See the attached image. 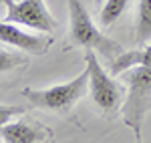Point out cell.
Wrapping results in <instances>:
<instances>
[{"label": "cell", "mask_w": 151, "mask_h": 143, "mask_svg": "<svg viewBox=\"0 0 151 143\" xmlns=\"http://www.w3.org/2000/svg\"><path fill=\"white\" fill-rule=\"evenodd\" d=\"M85 67L89 71V95L97 109L105 115H115L123 105V89L115 83L113 75L105 71L97 59V52L85 48Z\"/></svg>", "instance_id": "cell-4"}, {"label": "cell", "mask_w": 151, "mask_h": 143, "mask_svg": "<svg viewBox=\"0 0 151 143\" xmlns=\"http://www.w3.org/2000/svg\"><path fill=\"white\" fill-rule=\"evenodd\" d=\"M24 63H26L24 57H18V55H14V52H8V50H2V48H0V73L12 71V69L20 67Z\"/></svg>", "instance_id": "cell-11"}, {"label": "cell", "mask_w": 151, "mask_h": 143, "mask_svg": "<svg viewBox=\"0 0 151 143\" xmlns=\"http://www.w3.org/2000/svg\"><path fill=\"white\" fill-rule=\"evenodd\" d=\"M48 129H42L30 119L8 121L0 127V141L2 143H40L45 139V133Z\"/></svg>", "instance_id": "cell-7"}, {"label": "cell", "mask_w": 151, "mask_h": 143, "mask_svg": "<svg viewBox=\"0 0 151 143\" xmlns=\"http://www.w3.org/2000/svg\"><path fill=\"white\" fill-rule=\"evenodd\" d=\"M69 2V38L70 45L83 48H91L103 55L105 59H115L123 52V47L111 36L103 34L99 26L93 22L89 10L81 0H67Z\"/></svg>", "instance_id": "cell-2"}, {"label": "cell", "mask_w": 151, "mask_h": 143, "mask_svg": "<svg viewBox=\"0 0 151 143\" xmlns=\"http://www.w3.org/2000/svg\"><path fill=\"white\" fill-rule=\"evenodd\" d=\"M135 38L137 42L145 45L151 40V0L137 2V14H135Z\"/></svg>", "instance_id": "cell-9"}, {"label": "cell", "mask_w": 151, "mask_h": 143, "mask_svg": "<svg viewBox=\"0 0 151 143\" xmlns=\"http://www.w3.org/2000/svg\"><path fill=\"white\" fill-rule=\"evenodd\" d=\"M6 6V20L18 26H26L38 32H55L58 28L57 18L48 12L45 0H0Z\"/></svg>", "instance_id": "cell-5"}, {"label": "cell", "mask_w": 151, "mask_h": 143, "mask_svg": "<svg viewBox=\"0 0 151 143\" xmlns=\"http://www.w3.org/2000/svg\"><path fill=\"white\" fill-rule=\"evenodd\" d=\"M87 91H89V71L85 67V71L75 79H70L69 83L52 85L47 89L26 87L22 89V97L28 99L32 107L52 111V113H70V109L87 95Z\"/></svg>", "instance_id": "cell-3"}, {"label": "cell", "mask_w": 151, "mask_h": 143, "mask_svg": "<svg viewBox=\"0 0 151 143\" xmlns=\"http://www.w3.org/2000/svg\"><path fill=\"white\" fill-rule=\"evenodd\" d=\"M24 111H26V107H22V105H0V127L12 121L14 115H22Z\"/></svg>", "instance_id": "cell-12"}, {"label": "cell", "mask_w": 151, "mask_h": 143, "mask_svg": "<svg viewBox=\"0 0 151 143\" xmlns=\"http://www.w3.org/2000/svg\"><path fill=\"white\" fill-rule=\"evenodd\" d=\"M0 42L14 47L28 55H45L52 47V38L45 34H30L28 30H22L18 24L8 20H0Z\"/></svg>", "instance_id": "cell-6"}, {"label": "cell", "mask_w": 151, "mask_h": 143, "mask_svg": "<svg viewBox=\"0 0 151 143\" xmlns=\"http://www.w3.org/2000/svg\"><path fill=\"white\" fill-rule=\"evenodd\" d=\"M131 0H103L101 12H99V22L103 28H109L123 16V12L127 10Z\"/></svg>", "instance_id": "cell-10"}, {"label": "cell", "mask_w": 151, "mask_h": 143, "mask_svg": "<svg viewBox=\"0 0 151 143\" xmlns=\"http://www.w3.org/2000/svg\"><path fill=\"white\" fill-rule=\"evenodd\" d=\"M127 83V95L121 105L123 121L135 135V143H143L141 129L145 115L151 109V67H133L123 73Z\"/></svg>", "instance_id": "cell-1"}, {"label": "cell", "mask_w": 151, "mask_h": 143, "mask_svg": "<svg viewBox=\"0 0 151 143\" xmlns=\"http://www.w3.org/2000/svg\"><path fill=\"white\" fill-rule=\"evenodd\" d=\"M95 2H99V4H103V0H95Z\"/></svg>", "instance_id": "cell-13"}, {"label": "cell", "mask_w": 151, "mask_h": 143, "mask_svg": "<svg viewBox=\"0 0 151 143\" xmlns=\"http://www.w3.org/2000/svg\"><path fill=\"white\" fill-rule=\"evenodd\" d=\"M133 67H151V47L135 48V50H123L111 60V75H123Z\"/></svg>", "instance_id": "cell-8"}, {"label": "cell", "mask_w": 151, "mask_h": 143, "mask_svg": "<svg viewBox=\"0 0 151 143\" xmlns=\"http://www.w3.org/2000/svg\"><path fill=\"white\" fill-rule=\"evenodd\" d=\"M0 143H2V141H0Z\"/></svg>", "instance_id": "cell-14"}]
</instances>
